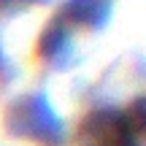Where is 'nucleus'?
Instances as JSON below:
<instances>
[{"mask_svg": "<svg viewBox=\"0 0 146 146\" xmlns=\"http://www.w3.org/2000/svg\"><path fill=\"white\" fill-rule=\"evenodd\" d=\"M3 125L11 138L35 146H65L68 141L62 116L43 92H27L14 98L5 108Z\"/></svg>", "mask_w": 146, "mask_h": 146, "instance_id": "1", "label": "nucleus"}, {"mask_svg": "<svg viewBox=\"0 0 146 146\" xmlns=\"http://www.w3.org/2000/svg\"><path fill=\"white\" fill-rule=\"evenodd\" d=\"M143 111L138 100L135 111H122L114 106L92 108L78 122V146H141Z\"/></svg>", "mask_w": 146, "mask_h": 146, "instance_id": "2", "label": "nucleus"}, {"mask_svg": "<svg viewBox=\"0 0 146 146\" xmlns=\"http://www.w3.org/2000/svg\"><path fill=\"white\" fill-rule=\"evenodd\" d=\"M38 54H41L43 65H49L52 70H70L78 65V49L73 41L68 25H62L60 19L49 22L41 33L38 41Z\"/></svg>", "mask_w": 146, "mask_h": 146, "instance_id": "3", "label": "nucleus"}, {"mask_svg": "<svg viewBox=\"0 0 146 146\" xmlns=\"http://www.w3.org/2000/svg\"><path fill=\"white\" fill-rule=\"evenodd\" d=\"M114 16V0H65L57 19L62 25L84 27L89 33H103Z\"/></svg>", "mask_w": 146, "mask_h": 146, "instance_id": "4", "label": "nucleus"}, {"mask_svg": "<svg viewBox=\"0 0 146 146\" xmlns=\"http://www.w3.org/2000/svg\"><path fill=\"white\" fill-rule=\"evenodd\" d=\"M3 73H8V60H5V52H3V46H0V76Z\"/></svg>", "mask_w": 146, "mask_h": 146, "instance_id": "5", "label": "nucleus"}, {"mask_svg": "<svg viewBox=\"0 0 146 146\" xmlns=\"http://www.w3.org/2000/svg\"><path fill=\"white\" fill-rule=\"evenodd\" d=\"M25 3H38V5H43V3H52V0H25Z\"/></svg>", "mask_w": 146, "mask_h": 146, "instance_id": "6", "label": "nucleus"}]
</instances>
